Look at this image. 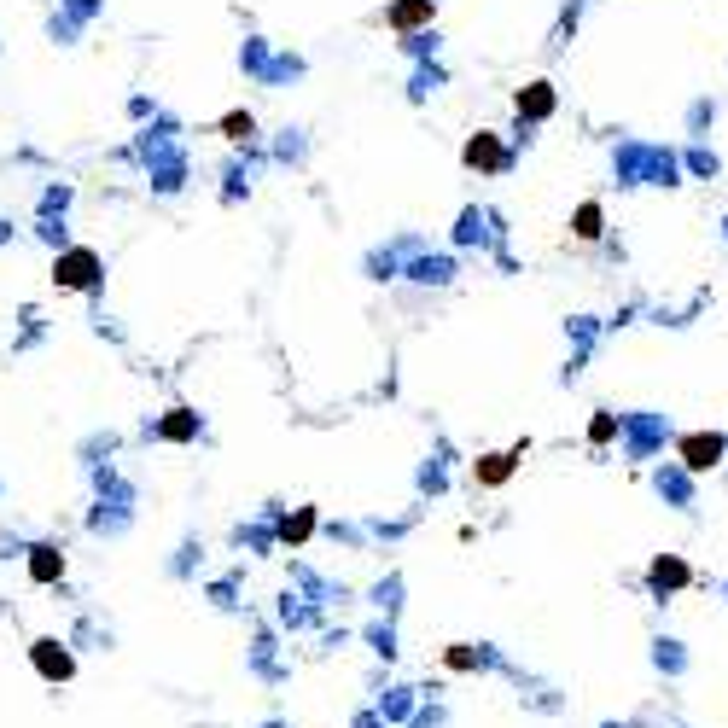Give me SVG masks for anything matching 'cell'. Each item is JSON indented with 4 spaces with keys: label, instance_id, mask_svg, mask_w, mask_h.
<instances>
[{
    "label": "cell",
    "instance_id": "2",
    "mask_svg": "<svg viewBox=\"0 0 728 728\" xmlns=\"http://www.w3.org/2000/svg\"><path fill=\"white\" fill-rule=\"evenodd\" d=\"M688 583H694V571H688V560H682V554H659V560L647 565V595H653V600L682 595Z\"/></svg>",
    "mask_w": 728,
    "mask_h": 728
},
{
    "label": "cell",
    "instance_id": "22",
    "mask_svg": "<svg viewBox=\"0 0 728 728\" xmlns=\"http://www.w3.org/2000/svg\"><path fill=\"white\" fill-rule=\"evenodd\" d=\"M350 728H385V717H379V711H373V705H362V711H356V717H350Z\"/></svg>",
    "mask_w": 728,
    "mask_h": 728
},
{
    "label": "cell",
    "instance_id": "12",
    "mask_svg": "<svg viewBox=\"0 0 728 728\" xmlns=\"http://www.w3.org/2000/svg\"><path fill=\"white\" fill-rule=\"evenodd\" d=\"M280 624H286V629H309V624H315V606L298 600V595H280Z\"/></svg>",
    "mask_w": 728,
    "mask_h": 728
},
{
    "label": "cell",
    "instance_id": "23",
    "mask_svg": "<svg viewBox=\"0 0 728 728\" xmlns=\"http://www.w3.org/2000/svg\"><path fill=\"white\" fill-rule=\"evenodd\" d=\"M210 600H216V606H228V612L239 606V600H233V583H216V589H210Z\"/></svg>",
    "mask_w": 728,
    "mask_h": 728
},
{
    "label": "cell",
    "instance_id": "18",
    "mask_svg": "<svg viewBox=\"0 0 728 728\" xmlns=\"http://www.w3.org/2000/svg\"><path fill=\"white\" fill-rule=\"evenodd\" d=\"M373 606H379V612H385V618H391V612H397V606H402V583H397V577H391V583H379V589H373Z\"/></svg>",
    "mask_w": 728,
    "mask_h": 728
},
{
    "label": "cell",
    "instance_id": "10",
    "mask_svg": "<svg viewBox=\"0 0 728 728\" xmlns=\"http://www.w3.org/2000/svg\"><path fill=\"white\" fill-rule=\"evenodd\" d=\"M158 437H164V443H193V437H199V414H193V408H169L164 420H158Z\"/></svg>",
    "mask_w": 728,
    "mask_h": 728
},
{
    "label": "cell",
    "instance_id": "4",
    "mask_svg": "<svg viewBox=\"0 0 728 728\" xmlns=\"http://www.w3.org/2000/svg\"><path fill=\"white\" fill-rule=\"evenodd\" d=\"M420 705H426V694H420V688H408V682H397V688H385V694L373 699V711L385 717V728H408Z\"/></svg>",
    "mask_w": 728,
    "mask_h": 728
},
{
    "label": "cell",
    "instance_id": "1",
    "mask_svg": "<svg viewBox=\"0 0 728 728\" xmlns=\"http://www.w3.org/2000/svg\"><path fill=\"white\" fill-rule=\"evenodd\" d=\"M30 664L41 682H53V688H65L70 676H76V647L59 641V635H35L30 641Z\"/></svg>",
    "mask_w": 728,
    "mask_h": 728
},
{
    "label": "cell",
    "instance_id": "24",
    "mask_svg": "<svg viewBox=\"0 0 728 728\" xmlns=\"http://www.w3.org/2000/svg\"><path fill=\"white\" fill-rule=\"evenodd\" d=\"M263 728H286V717H268V723Z\"/></svg>",
    "mask_w": 728,
    "mask_h": 728
},
{
    "label": "cell",
    "instance_id": "17",
    "mask_svg": "<svg viewBox=\"0 0 728 728\" xmlns=\"http://www.w3.org/2000/svg\"><path fill=\"white\" fill-rule=\"evenodd\" d=\"M408 728H449V705H443V699H426V705L414 711V723H408Z\"/></svg>",
    "mask_w": 728,
    "mask_h": 728
},
{
    "label": "cell",
    "instance_id": "14",
    "mask_svg": "<svg viewBox=\"0 0 728 728\" xmlns=\"http://www.w3.org/2000/svg\"><path fill=\"white\" fill-rule=\"evenodd\" d=\"M466 164H472V169H496V164H501V146L490 140V134L466 140Z\"/></svg>",
    "mask_w": 728,
    "mask_h": 728
},
{
    "label": "cell",
    "instance_id": "9",
    "mask_svg": "<svg viewBox=\"0 0 728 728\" xmlns=\"http://www.w3.org/2000/svg\"><path fill=\"white\" fill-rule=\"evenodd\" d=\"M251 670L263 676L268 688H280V682H286V670L274 664V635H268V629H257V641H251Z\"/></svg>",
    "mask_w": 728,
    "mask_h": 728
},
{
    "label": "cell",
    "instance_id": "3",
    "mask_svg": "<svg viewBox=\"0 0 728 728\" xmlns=\"http://www.w3.org/2000/svg\"><path fill=\"white\" fill-rule=\"evenodd\" d=\"M676 455H682V466H688V472H711V466H723L728 437H717V431H688V437L676 443Z\"/></svg>",
    "mask_w": 728,
    "mask_h": 728
},
{
    "label": "cell",
    "instance_id": "8",
    "mask_svg": "<svg viewBox=\"0 0 728 728\" xmlns=\"http://www.w3.org/2000/svg\"><path fill=\"white\" fill-rule=\"evenodd\" d=\"M315 525H321V519H315V507H298V513H286V519H274V536H280L286 548H303V542L315 536Z\"/></svg>",
    "mask_w": 728,
    "mask_h": 728
},
{
    "label": "cell",
    "instance_id": "7",
    "mask_svg": "<svg viewBox=\"0 0 728 728\" xmlns=\"http://www.w3.org/2000/svg\"><path fill=\"white\" fill-rule=\"evenodd\" d=\"M94 274H100V257H94V251H70V257H59V286H70V292H88Z\"/></svg>",
    "mask_w": 728,
    "mask_h": 728
},
{
    "label": "cell",
    "instance_id": "5",
    "mask_svg": "<svg viewBox=\"0 0 728 728\" xmlns=\"http://www.w3.org/2000/svg\"><path fill=\"white\" fill-rule=\"evenodd\" d=\"M24 565H30V583H35V589L65 583V548H59V542H35V548H24Z\"/></svg>",
    "mask_w": 728,
    "mask_h": 728
},
{
    "label": "cell",
    "instance_id": "21",
    "mask_svg": "<svg viewBox=\"0 0 728 728\" xmlns=\"http://www.w3.org/2000/svg\"><path fill=\"white\" fill-rule=\"evenodd\" d=\"M222 134H228V140H251V117H239V111L222 117Z\"/></svg>",
    "mask_w": 728,
    "mask_h": 728
},
{
    "label": "cell",
    "instance_id": "19",
    "mask_svg": "<svg viewBox=\"0 0 728 728\" xmlns=\"http://www.w3.org/2000/svg\"><path fill=\"white\" fill-rule=\"evenodd\" d=\"M577 239H600V204H583L577 210Z\"/></svg>",
    "mask_w": 728,
    "mask_h": 728
},
{
    "label": "cell",
    "instance_id": "15",
    "mask_svg": "<svg viewBox=\"0 0 728 728\" xmlns=\"http://www.w3.org/2000/svg\"><path fill=\"white\" fill-rule=\"evenodd\" d=\"M391 24H397V30H420V24H431V0H402L397 12H391Z\"/></svg>",
    "mask_w": 728,
    "mask_h": 728
},
{
    "label": "cell",
    "instance_id": "16",
    "mask_svg": "<svg viewBox=\"0 0 728 728\" xmlns=\"http://www.w3.org/2000/svg\"><path fill=\"white\" fill-rule=\"evenodd\" d=\"M519 111H525V117H548V111H554V88H548V82L525 88V94H519Z\"/></svg>",
    "mask_w": 728,
    "mask_h": 728
},
{
    "label": "cell",
    "instance_id": "25",
    "mask_svg": "<svg viewBox=\"0 0 728 728\" xmlns=\"http://www.w3.org/2000/svg\"><path fill=\"white\" fill-rule=\"evenodd\" d=\"M600 728H629V723H600Z\"/></svg>",
    "mask_w": 728,
    "mask_h": 728
},
{
    "label": "cell",
    "instance_id": "11",
    "mask_svg": "<svg viewBox=\"0 0 728 728\" xmlns=\"http://www.w3.org/2000/svg\"><path fill=\"white\" fill-rule=\"evenodd\" d=\"M653 664H659L664 676H682V670H688V647H682L676 635H659V641H653Z\"/></svg>",
    "mask_w": 728,
    "mask_h": 728
},
{
    "label": "cell",
    "instance_id": "13",
    "mask_svg": "<svg viewBox=\"0 0 728 728\" xmlns=\"http://www.w3.org/2000/svg\"><path fill=\"white\" fill-rule=\"evenodd\" d=\"M362 635H367V647H373V653H379L385 664L397 659V629H391V618H385V624H367Z\"/></svg>",
    "mask_w": 728,
    "mask_h": 728
},
{
    "label": "cell",
    "instance_id": "6",
    "mask_svg": "<svg viewBox=\"0 0 728 728\" xmlns=\"http://www.w3.org/2000/svg\"><path fill=\"white\" fill-rule=\"evenodd\" d=\"M519 455H525V443H513V449H501V455H478V466H472V478H478L484 490H501V484L513 478V466H519Z\"/></svg>",
    "mask_w": 728,
    "mask_h": 728
},
{
    "label": "cell",
    "instance_id": "20",
    "mask_svg": "<svg viewBox=\"0 0 728 728\" xmlns=\"http://www.w3.org/2000/svg\"><path fill=\"white\" fill-rule=\"evenodd\" d=\"M612 437H618V420H612V414H595V420H589V443H612Z\"/></svg>",
    "mask_w": 728,
    "mask_h": 728
}]
</instances>
